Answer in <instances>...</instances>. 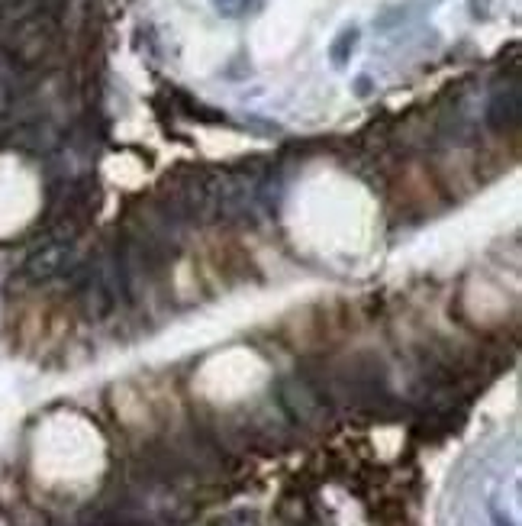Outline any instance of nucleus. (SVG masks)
I'll return each mask as SVG.
<instances>
[{
	"label": "nucleus",
	"instance_id": "obj_1",
	"mask_svg": "<svg viewBox=\"0 0 522 526\" xmlns=\"http://www.w3.org/2000/svg\"><path fill=\"white\" fill-rule=\"evenodd\" d=\"M487 120H490V126H494V129L516 126V120H519V91H516V87L500 91L494 100H490Z\"/></svg>",
	"mask_w": 522,
	"mask_h": 526
},
{
	"label": "nucleus",
	"instance_id": "obj_2",
	"mask_svg": "<svg viewBox=\"0 0 522 526\" xmlns=\"http://www.w3.org/2000/svg\"><path fill=\"white\" fill-rule=\"evenodd\" d=\"M358 49V29L355 26H346L336 36V43L329 46V58H332V65L336 68H346L348 62H352V52Z\"/></svg>",
	"mask_w": 522,
	"mask_h": 526
},
{
	"label": "nucleus",
	"instance_id": "obj_3",
	"mask_svg": "<svg viewBox=\"0 0 522 526\" xmlns=\"http://www.w3.org/2000/svg\"><path fill=\"white\" fill-rule=\"evenodd\" d=\"M213 4H216V10L223 16H242L252 7V0H213ZM255 4H261V0H255Z\"/></svg>",
	"mask_w": 522,
	"mask_h": 526
},
{
	"label": "nucleus",
	"instance_id": "obj_4",
	"mask_svg": "<svg viewBox=\"0 0 522 526\" xmlns=\"http://www.w3.org/2000/svg\"><path fill=\"white\" fill-rule=\"evenodd\" d=\"M487 7H490V0H471V14L477 16H487Z\"/></svg>",
	"mask_w": 522,
	"mask_h": 526
}]
</instances>
